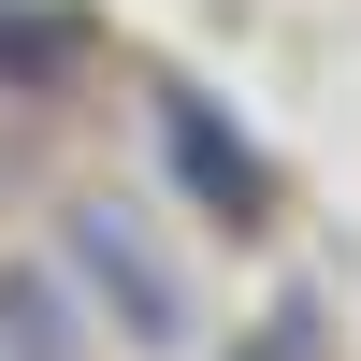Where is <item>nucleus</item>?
Listing matches in <instances>:
<instances>
[{
    "label": "nucleus",
    "instance_id": "nucleus-2",
    "mask_svg": "<svg viewBox=\"0 0 361 361\" xmlns=\"http://www.w3.org/2000/svg\"><path fill=\"white\" fill-rule=\"evenodd\" d=\"M159 145H173V188H188L217 231H260V217H275V173L246 159V130H231L202 87H159Z\"/></svg>",
    "mask_w": 361,
    "mask_h": 361
},
{
    "label": "nucleus",
    "instance_id": "nucleus-3",
    "mask_svg": "<svg viewBox=\"0 0 361 361\" xmlns=\"http://www.w3.org/2000/svg\"><path fill=\"white\" fill-rule=\"evenodd\" d=\"M0 361H87V347H73V289H58V260H15V275H0Z\"/></svg>",
    "mask_w": 361,
    "mask_h": 361
},
{
    "label": "nucleus",
    "instance_id": "nucleus-5",
    "mask_svg": "<svg viewBox=\"0 0 361 361\" xmlns=\"http://www.w3.org/2000/svg\"><path fill=\"white\" fill-rule=\"evenodd\" d=\"M217 361H333V318H318L304 289H275V304H260V318H246Z\"/></svg>",
    "mask_w": 361,
    "mask_h": 361
},
{
    "label": "nucleus",
    "instance_id": "nucleus-4",
    "mask_svg": "<svg viewBox=\"0 0 361 361\" xmlns=\"http://www.w3.org/2000/svg\"><path fill=\"white\" fill-rule=\"evenodd\" d=\"M102 58V29L87 15H29V0H0V87H58Z\"/></svg>",
    "mask_w": 361,
    "mask_h": 361
},
{
    "label": "nucleus",
    "instance_id": "nucleus-1",
    "mask_svg": "<svg viewBox=\"0 0 361 361\" xmlns=\"http://www.w3.org/2000/svg\"><path fill=\"white\" fill-rule=\"evenodd\" d=\"M58 289H73L116 347H145V361H188V347H202V289H188V260H173L130 202H73V217H58Z\"/></svg>",
    "mask_w": 361,
    "mask_h": 361
}]
</instances>
